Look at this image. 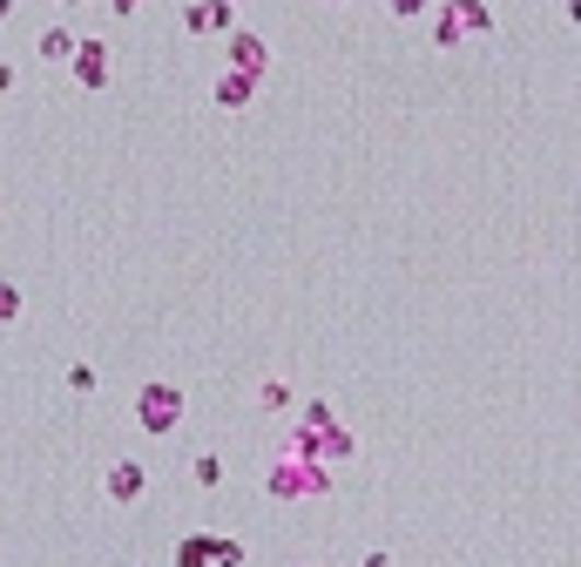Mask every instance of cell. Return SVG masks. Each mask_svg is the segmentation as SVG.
<instances>
[{"mask_svg": "<svg viewBox=\"0 0 581 567\" xmlns=\"http://www.w3.org/2000/svg\"><path fill=\"white\" fill-rule=\"evenodd\" d=\"M176 405H183V398H176L170 385H149V392H142V426H149V432H170Z\"/></svg>", "mask_w": 581, "mask_h": 567, "instance_id": "6da1fadb", "label": "cell"}, {"mask_svg": "<svg viewBox=\"0 0 581 567\" xmlns=\"http://www.w3.org/2000/svg\"><path fill=\"white\" fill-rule=\"evenodd\" d=\"M108 494H115V500H136V494H142V473H136V466H115V473H108Z\"/></svg>", "mask_w": 581, "mask_h": 567, "instance_id": "7a4b0ae2", "label": "cell"}, {"mask_svg": "<svg viewBox=\"0 0 581 567\" xmlns=\"http://www.w3.org/2000/svg\"><path fill=\"white\" fill-rule=\"evenodd\" d=\"M115 8H136V0H115Z\"/></svg>", "mask_w": 581, "mask_h": 567, "instance_id": "3957f363", "label": "cell"}]
</instances>
